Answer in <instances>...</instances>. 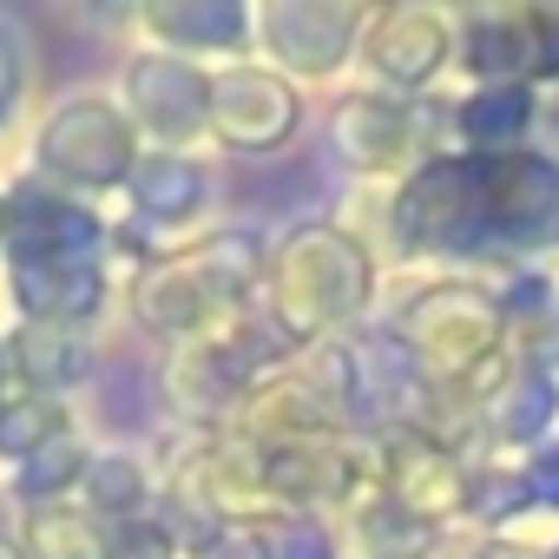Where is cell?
I'll return each instance as SVG.
<instances>
[{
    "instance_id": "5",
    "label": "cell",
    "mask_w": 559,
    "mask_h": 559,
    "mask_svg": "<svg viewBox=\"0 0 559 559\" xmlns=\"http://www.w3.org/2000/svg\"><path fill=\"white\" fill-rule=\"evenodd\" d=\"M34 546H40V559H80V546H86V552H99V546H93V533H86L80 520H40Z\"/></svg>"
},
{
    "instance_id": "3",
    "label": "cell",
    "mask_w": 559,
    "mask_h": 559,
    "mask_svg": "<svg viewBox=\"0 0 559 559\" xmlns=\"http://www.w3.org/2000/svg\"><path fill=\"white\" fill-rule=\"evenodd\" d=\"M343 139L356 145V158H362V165H389V158H402L408 119H402V112H382L376 99H362V106H349V112H343Z\"/></svg>"
},
{
    "instance_id": "2",
    "label": "cell",
    "mask_w": 559,
    "mask_h": 559,
    "mask_svg": "<svg viewBox=\"0 0 559 559\" xmlns=\"http://www.w3.org/2000/svg\"><path fill=\"white\" fill-rule=\"evenodd\" d=\"M376 60L395 80H428L435 60H441V27L428 14H389L382 21V40H376Z\"/></svg>"
},
{
    "instance_id": "6",
    "label": "cell",
    "mask_w": 559,
    "mask_h": 559,
    "mask_svg": "<svg viewBox=\"0 0 559 559\" xmlns=\"http://www.w3.org/2000/svg\"><path fill=\"white\" fill-rule=\"evenodd\" d=\"M0 559H21V552H14V546H0Z\"/></svg>"
},
{
    "instance_id": "1",
    "label": "cell",
    "mask_w": 559,
    "mask_h": 559,
    "mask_svg": "<svg viewBox=\"0 0 559 559\" xmlns=\"http://www.w3.org/2000/svg\"><path fill=\"white\" fill-rule=\"evenodd\" d=\"M47 158H53L60 171H73V178H93V185H99V178H119V171H126V126H119L106 106L80 99L73 112L53 119Z\"/></svg>"
},
{
    "instance_id": "4",
    "label": "cell",
    "mask_w": 559,
    "mask_h": 559,
    "mask_svg": "<svg viewBox=\"0 0 559 559\" xmlns=\"http://www.w3.org/2000/svg\"><path fill=\"white\" fill-rule=\"evenodd\" d=\"M139 191H145V211H178L171 198H178V191L191 198V191H198V178H191L185 165H152V171H139Z\"/></svg>"
}]
</instances>
